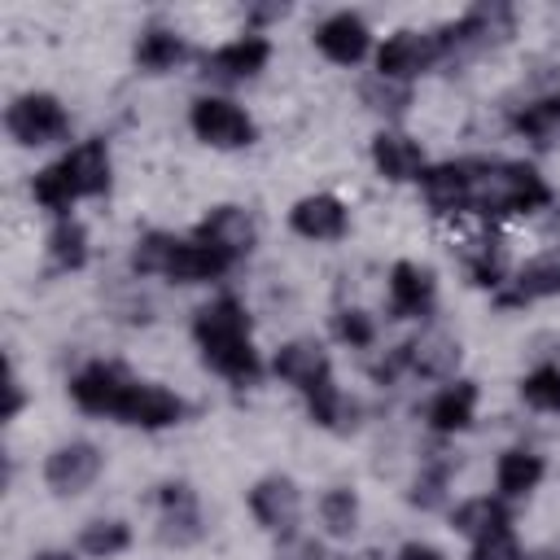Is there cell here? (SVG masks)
Returning <instances> with one entry per match:
<instances>
[{
	"label": "cell",
	"instance_id": "cell-1",
	"mask_svg": "<svg viewBox=\"0 0 560 560\" xmlns=\"http://www.w3.org/2000/svg\"><path fill=\"white\" fill-rule=\"evenodd\" d=\"M131 271L136 276H162L171 284H201L219 280L232 271V258L219 254L214 245L197 236H171V232H144L131 249Z\"/></svg>",
	"mask_w": 560,
	"mask_h": 560
},
{
	"label": "cell",
	"instance_id": "cell-2",
	"mask_svg": "<svg viewBox=\"0 0 560 560\" xmlns=\"http://www.w3.org/2000/svg\"><path fill=\"white\" fill-rule=\"evenodd\" d=\"M551 206L547 179L529 162H472V214L503 219V214H538Z\"/></svg>",
	"mask_w": 560,
	"mask_h": 560
},
{
	"label": "cell",
	"instance_id": "cell-3",
	"mask_svg": "<svg viewBox=\"0 0 560 560\" xmlns=\"http://www.w3.org/2000/svg\"><path fill=\"white\" fill-rule=\"evenodd\" d=\"M508 35H512L508 4H472L438 31V48H442V61H464V57H477V52L503 44Z\"/></svg>",
	"mask_w": 560,
	"mask_h": 560
},
{
	"label": "cell",
	"instance_id": "cell-4",
	"mask_svg": "<svg viewBox=\"0 0 560 560\" xmlns=\"http://www.w3.org/2000/svg\"><path fill=\"white\" fill-rule=\"evenodd\" d=\"M4 131L22 149H44L70 136V109L52 92H22L4 109Z\"/></svg>",
	"mask_w": 560,
	"mask_h": 560
},
{
	"label": "cell",
	"instance_id": "cell-5",
	"mask_svg": "<svg viewBox=\"0 0 560 560\" xmlns=\"http://www.w3.org/2000/svg\"><path fill=\"white\" fill-rule=\"evenodd\" d=\"M188 127L210 149H249L258 140L254 118L232 96H197L188 109Z\"/></svg>",
	"mask_w": 560,
	"mask_h": 560
},
{
	"label": "cell",
	"instance_id": "cell-6",
	"mask_svg": "<svg viewBox=\"0 0 560 560\" xmlns=\"http://www.w3.org/2000/svg\"><path fill=\"white\" fill-rule=\"evenodd\" d=\"M131 385H136V376H131L122 363L92 359L88 368H79V372L70 376V398H74V407L88 411V416H114V420H118V411H122Z\"/></svg>",
	"mask_w": 560,
	"mask_h": 560
},
{
	"label": "cell",
	"instance_id": "cell-7",
	"mask_svg": "<svg viewBox=\"0 0 560 560\" xmlns=\"http://www.w3.org/2000/svg\"><path fill=\"white\" fill-rule=\"evenodd\" d=\"M101 472H105V455H101L96 442H83V438L52 446L48 459H44V486L57 499H74V494L92 490Z\"/></svg>",
	"mask_w": 560,
	"mask_h": 560
},
{
	"label": "cell",
	"instance_id": "cell-8",
	"mask_svg": "<svg viewBox=\"0 0 560 560\" xmlns=\"http://www.w3.org/2000/svg\"><path fill=\"white\" fill-rule=\"evenodd\" d=\"M245 503H249L254 521H258L267 534H276V538H293V534H298V521H302V490H298L293 477H284V472L258 477V481L249 486Z\"/></svg>",
	"mask_w": 560,
	"mask_h": 560
},
{
	"label": "cell",
	"instance_id": "cell-9",
	"mask_svg": "<svg viewBox=\"0 0 560 560\" xmlns=\"http://www.w3.org/2000/svg\"><path fill=\"white\" fill-rule=\"evenodd\" d=\"M438 61H442L438 31H394L376 48V74L394 79V83H411L416 74H424Z\"/></svg>",
	"mask_w": 560,
	"mask_h": 560
},
{
	"label": "cell",
	"instance_id": "cell-10",
	"mask_svg": "<svg viewBox=\"0 0 560 560\" xmlns=\"http://www.w3.org/2000/svg\"><path fill=\"white\" fill-rule=\"evenodd\" d=\"M192 341H197L201 354L249 341V311L241 306V298L219 293L206 306H197V315H192Z\"/></svg>",
	"mask_w": 560,
	"mask_h": 560
},
{
	"label": "cell",
	"instance_id": "cell-11",
	"mask_svg": "<svg viewBox=\"0 0 560 560\" xmlns=\"http://www.w3.org/2000/svg\"><path fill=\"white\" fill-rule=\"evenodd\" d=\"M158 508H162V516H158V542L162 547L184 551V547L201 542L206 521H201V508H197V494H192L188 481L158 486Z\"/></svg>",
	"mask_w": 560,
	"mask_h": 560
},
{
	"label": "cell",
	"instance_id": "cell-12",
	"mask_svg": "<svg viewBox=\"0 0 560 560\" xmlns=\"http://www.w3.org/2000/svg\"><path fill=\"white\" fill-rule=\"evenodd\" d=\"M271 61V39L262 31H245L228 44H219L214 52H206V74L219 79V83H245L254 74H262Z\"/></svg>",
	"mask_w": 560,
	"mask_h": 560
},
{
	"label": "cell",
	"instance_id": "cell-13",
	"mask_svg": "<svg viewBox=\"0 0 560 560\" xmlns=\"http://www.w3.org/2000/svg\"><path fill=\"white\" fill-rule=\"evenodd\" d=\"M315 48L332 61V66H359L368 52H372V31H368V22L359 18V13H350V9H337V13H328L319 26H315Z\"/></svg>",
	"mask_w": 560,
	"mask_h": 560
},
{
	"label": "cell",
	"instance_id": "cell-14",
	"mask_svg": "<svg viewBox=\"0 0 560 560\" xmlns=\"http://www.w3.org/2000/svg\"><path fill=\"white\" fill-rule=\"evenodd\" d=\"M184 416H188V402L175 389L158 385V381H136L122 411H118V420L131 424V429H171Z\"/></svg>",
	"mask_w": 560,
	"mask_h": 560
},
{
	"label": "cell",
	"instance_id": "cell-15",
	"mask_svg": "<svg viewBox=\"0 0 560 560\" xmlns=\"http://www.w3.org/2000/svg\"><path fill=\"white\" fill-rule=\"evenodd\" d=\"M420 192L433 214L459 219L472 210V162H438L420 175Z\"/></svg>",
	"mask_w": 560,
	"mask_h": 560
},
{
	"label": "cell",
	"instance_id": "cell-16",
	"mask_svg": "<svg viewBox=\"0 0 560 560\" xmlns=\"http://www.w3.org/2000/svg\"><path fill=\"white\" fill-rule=\"evenodd\" d=\"M289 228L302 236V241H341L350 232V210L341 197L332 192H311V197H298L289 206Z\"/></svg>",
	"mask_w": 560,
	"mask_h": 560
},
{
	"label": "cell",
	"instance_id": "cell-17",
	"mask_svg": "<svg viewBox=\"0 0 560 560\" xmlns=\"http://www.w3.org/2000/svg\"><path fill=\"white\" fill-rule=\"evenodd\" d=\"M192 236L206 241V245H214L219 254H228V258L236 262V258H245V254L258 245V223H254V214H249L245 206H214V210L197 223Z\"/></svg>",
	"mask_w": 560,
	"mask_h": 560
},
{
	"label": "cell",
	"instance_id": "cell-18",
	"mask_svg": "<svg viewBox=\"0 0 560 560\" xmlns=\"http://www.w3.org/2000/svg\"><path fill=\"white\" fill-rule=\"evenodd\" d=\"M271 372H276L284 385H293L298 394H311L319 381L332 376V363H328V350H324L315 337H293V341H284V346L271 354Z\"/></svg>",
	"mask_w": 560,
	"mask_h": 560
},
{
	"label": "cell",
	"instance_id": "cell-19",
	"mask_svg": "<svg viewBox=\"0 0 560 560\" xmlns=\"http://www.w3.org/2000/svg\"><path fill=\"white\" fill-rule=\"evenodd\" d=\"M372 166L389 184H411V179L420 184V175L429 171L420 140H411L407 131H394V127H381L372 136Z\"/></svg>",
	"mask_w": 560,
	"mask_h": 560
},
{
	"label": "cell",
	"instance_id": "cell-20",
	"mask_svg": "<svg viewBox=\"0 0 560 560\" xmlns=\"http://www.w3.org/2000/svg\"><path fill=\"white\" fill-rule=\"evenodd\" d=\"M57 166H61L74 201L109 192V144L105 140H79L70 153L57 158Z\"/></svg>",
	"mask_w": 560,
	"mask_h": 560
},
{
	"label": "cell",
	"instance_id": "cell-21",
	"mask_svg": "<svg viewBox=\"0 0 560 560\" xmlns=\"http://www.w3.org/2000/svg\"><path fill=\"white\" fill-rule=\"evenodd\" d=\"M438 302V280L420 262H394L389 267V319H420Z\"/></svg>",
	"mask_w": 560,
	"mask_h": 560
},
{
	"label": "cell",
	"instance_id": "cell-22",
	"mask_svg": "<svg viewBox=\"0 0 560 560\" xmlns=\"http://www.w3.org/2000/svg\"><path fill=\"white\" fill-rule=\"evenodd\" d=\"M542 298H560V249H542L534 258H525L512 276V293H494L499 306H525V302H542Z\"/></svg>",
	"mask_w": 560,
	"mask_h": 560
},
{
	"label": "cell",
	"instance_id": "cell-23",
	"mask_svg": "<svg viewBox=\"0 0 560 560\" xmlns=\"http://www.w3.org/2000/svg\"><path fill=\"white\" fill-rule=\"evenodd\" d=\"M424 420L438 438H455V433L472 429V420H477V381H446L429 398Z\"/></svg>",
	"mask_w": 560,
	"mask_h": 560
},
{
	"label": "cell",
	"instance_id": "cell-24",
	"mask_svg": "<svg viewBox=\"0 0 560 560\" xmlns=\"http://www.w3.org/2000/svg\"><path fill=\"white\" fill-rule=\"evenodd\" d=\"M542 477H547V464L529 446H508L499 455V464H494V490H499V499H525V494H534L542 486Z\"/></svg>",
	"mask_w": 560,
	"mask_h": 560
},
{
	"label": "cell",
	"instance_id": "cell-25",
	"mask_svg": "<svg viewBox=\"0 0 560 560\" xmlns=\"http://www.w3.org/2000/svg\"><path fill=\"white\" fill-rule=\"evenodd\" d=\"M459 368V341L442 328H424L420 337H411V376L424 381H455Z\"/></svg>",
	"mask_w": 560,
	"mask_h": 560
},
{
	"label": "cell",
	"instance_id": "cell-26",
	"mask_svg": "<svg viewBox=\"0 0 560 560\" xmlns=\"http://www.w3.org/2000/svg\"><path fill=\"white\" fill-rule=\"evenodd\" d=\"M464 267H468V280L477 289H490L499 293L503 289V276H508V258H503V241L494 232H472L464 241Z\"/></svg>",
	"mask_w": 560,
	"mask_h": 560
},
{
	"label": "cell",
	"instance_id": "cell-27",
	"mask_svg": "<svg viewBox=\"0 0 560 560\" xmlns=\"http://www.w3.org/2000/svg\"><path fill=\"white\" fill-rule=\"evenodd\" d=\"M451 525H455V534L477 542V538H486L494 529H508L512 512H508V503L499 494H477V499H464V503L451 508Z\"/></svg>",
	"mask_w": 560,
	"mask_h": 560
},
{
	"label": "cell",
	"instance_id": "cell-28",
	"mask_svg": "<svg viewBox=\"0 0 560 560\" xmlns=\"http://www.w3.org/2000/svg\"><path fill=\"white\" fill-rule=\"evenodd\" d=\"M184 57H188L184 35H175V31H166V26L140 31V39H136V48H131L136 70H144V74H166V70H175Z\"/></svg>",
	"mask_w": 560,
	"mask_h": 560
},
{
	"label": "cell",
	"instance_id": "cell-29",
	"mask_svg": "<svg viewBox=\"0 0 560 560\" xmlns=\"http://www.w3.org/2000/svg\"><path fill=\"white\" fill-rule=\"evenodd\" d=\"M306 398V416L319 424V429H332V433H350L354 424H359V402L354 398H346L341 389H337V381L328 376V381H319L311 394H302Z\"/></svg>",
	"mask_w": 560,
	"mask_h": 560
},
{
	"label": "cell",
	"instance_id": "cell-30",
	"mask_svg": "<svg viewBox=\"0 0 560 560\" xmlns=\"http://www.w3.org/2000/svg\"><path fill=\"white\" fill-rule=\"evenodd\" d=\"M44 249H48L52 271H83L88 267V228L74 214H66V219L52 223Z\"/></svg>",
	"mask_w": 560,
	"mask_h": 560
},
{
	"label": "cell",
	"instance_id": "cell-31",
	"mask_svg": "<svg viewBox=\"0 0 560 560\" xmlns=\"http://www.w3.org/2000/svg\"><path fill=\"white\" fill-rule=\"evenodd\" d=\"M451 472H455V455H446V451H433L429 459H420V472H416V481H411V503L420 508V512H433V508H442L446 503V486H451Z\"/></svg>",
	"mask_w": 560,
	"mask_h": 560
},
{
	"label": "cell",
	"instance_id": "cell-32",
	"mask_svg": "<svg viewBox=\"0 0 560 560\" xmlns=\"http://www.w3.org/2000/svg\"><path fill=\"white\" fill-rule=\"evenodd\" d=\"M131 547V525L127 521H118V516H101V521H88L83 529H79V551L88 556V560H114V556H122Z\"/></svg>",
	"mask_w": 560,
	"mask_h": 560
},
{
	"label": "cell",
	"instance_id": "cell-33",
	"mask_svg": "<svg viewBox=\"0 0 560 560\" xmlns=\"http://www.w3.org/2000/svg\"><path fill=\"white\" fill-rule=\"evenodd\" d=\"M319 525L332 538H350L359 529V494L350 486H328L319 494Z\"/></svg>",
	"mask_w": 560,
	"mask_h": 560
},
{
	"label": "cell",
	"instance_id": "cell-34",
	"mask_svg": "<svg viewBox=\"0 0 560 560\" xmlns=\"http://www.w3.org/2000/svg\"><path fill=\"white\" fill-rule=\"evenodd\" d=\"M521 402L547 416H560V363H538L521 376Z\"/></svg>",
	"mask_w": 560,
	"mask_h": 560
},
{
	"label": "cell",
	"instance_id": "cell-35",
	"mask_svg": "<svg viewBox=\"0 0 560 560\" xmlns=\"http://www.w3.org/2000/svg\"><path fill=\"white\" fill-rule=\"evenodd\" d=\"M560 127V96H538L521 109H512V131H521L525 140L547 144V136Z\"/></svg>",
	"mask_w": 560,
	"mask_h": 560
},
{
	"label": "cell",
	"instance_id": "cell-36",
	"mask_svg": "<svg viewBox=\"0 0 560 560\" xmlns=\"http://www.w3.org/2000/svg\"><path fill=\"white\" fill-rule=\"evenodd\" d=\"M359 96H363V105H368L372 114L398 118V114H407V105H411V83H394V79L372 74V79H363Z\"/></svg>",
	"mask_w": 560,
	"mask_h": 560
},
{
	"label": "cell",
	"instance_id": "cell-37",
	"mask_svg": "<svg viewBox=\"0 0 560 560\" xmlns=\"http://www.w3.org/2000/svg\"><path fill=\"white\" fill-rule=\"evenodd\" d=\"M31 197H35V206L52 210L57 219H66L70 206H74V192H70V184H66V175H61L57 162L44 166V171H35V179H31Z\"/></svg>",
	"mask_w": 560,
	"mask_h": 560
},
{
	"label": "cell",
	"instance_id": "cell-38",
	"mask_svg": "<svg viewBox=\"0 0 560 560\" xmlns=\"http://www.w3.org/2000/svg\"><path fill=\"white\" fill-rule=\"evenodd\" d=\"M332 332H337L341 346L368 350V346L376 341V319H372L368 311H359V306H341V311L332 315Z\"/></svg>",
	"mask_w": 560,
	"mask_h": 560
},
{
	"label": "cell",
	"instance_id": "cell-39",
	"mask_svg": "<svg viewBox=\"0 0 560 560\" xmlns=\"http://www.w3.org/2000/svg\"><path fill=\"white\" fill-rule=\"evenodd\" d=\"M468 560H525V551H521L516 529L508 525V529H494V534L477 538L472 551H468Z\"/></svg>",
	"mask_w": 560,
	"mask_h": 560
},
{
	"label": "cell",
	"instance_id": "cell-40",
	"mask_svg": "<svg viewBox=\"0 0 560 560\" xmlns=\"http://www.w3.org/2000/svg\"><path fill=\"white\" fill-rule=\"evenodd\" d=\"M402 372H411V341H398L385 359L368 363V376H372L376 385H389V381H394V376H402Z\"/></svg>",
	"mask_w": 560,
	"mask_h": 560
},
{
	"label": "cell",
	"instance_id": "cell-41",
	"mask_svg": "<svg viewBox=\"0 0 560 560\" xmlns=\"http://www.w3.org/2000/svg\"><path fill=\"white\" fill-rule=\"evenodd\" d=\"M26 407V389H22V376L18 368L9 363V376H4V407H0V420H18Z\"/></svg>",
	"mask_w": 560,
	"mask_h": 560
},
{
	"label": "cell",
	"instance_id": "cell-42",
	"mask_svg": "<svg viewBox=\"0 0 560 560\" xmlns=\"http://www.w3.org/2000/svg\"><path fill=\"white\" fill-rule=\"evenodd\" d=\"M394 560H446V556H442L433 542H402Z\"/></svg>",
	"mask_w": 560,
	"mask_h": 560
},
{
	"label": "cell",
	"instance_id": "cell-43",
	"mask_svg": "<svg viewBox=\"0 0 560 560\" xmlns=\"http://www.w3.org/2000/svg\"><path fill=\"white\" fill-rule=\"evenodd\" d=\"M284 13H289L284 4H267V9H254L249 22H276V18H284Z\"/></svg>",
	"mask_w": 560,
	"mask_h": 560
},
{
	"label": "cell",
	"instance_id": "cell-44",
	"mask_svg": "<svg viewBox=\"0 0 560 560\" xmlns=\"http://www.w3.org/2000/svg\"><path fill=\"white\" fill-rule=\"evenodd\" d=\"M31 560H79L74 551H61V547H48V551H35Z\"/></svg>",
	"mask_w": 560,
	"mask_h": 560
},
{
	"label": "cell",
	"instance_id": "cell-45",
	"mask_svg": "<svg viewBox=\"0 0 560 560\" xmlns=\"http://www.w3.org/2000/svg\"><path fill=\"white\" fill-rule=\"evenodd\" d=\"M525 560H560L556 551H534V556H525Z\"/></svg>",
	"mask_w": 560,
	"mask_h": 560
},
{
	"label": "cell",
	"instance_id": "cell-46",
	"mask_svg": "<svg viewBox=\"0 0 560 560\" xmlns=\"http://www.w3.org/2000/svg\"><path fill=\"white\" fill-rule=\"evenodd\" d=\"M328 560H341V556H328Z\"/></svg>",
	"mask_w": 560,
	"mask_h": 560
}]
</instances>
